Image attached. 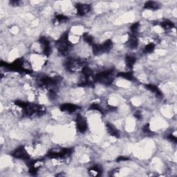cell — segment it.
<instances>
[{"label": "cell", "mask_w": 177, "mask_h": 177, "mask_svg": "<svg viewBox=\"0 0 177 177\" xmlns=\"http://www.w3.org/2000/svg\"><path fill=\"white\" fill-rule=\"evenodd\" d=\"M15 104L17 107L22 108L24 115L26 116H41L45 112L42 107L37 105H33L22 101H17Z\"/></svg>", "instance_id": "obj_1"}, {"label": "cell", "mask_w": 177, "mask_h": 177, "mask_svg": "<svg viewBox=\"0 0 177 177\" xmlns=\"http://www.w3.org/2000/svg\"><path fill=\"white\" fill-rule=\"evenodd\" d=\"M112 70H107L105 71L100 72L94 76V81L98 82L100 84H103L105 85H109L114 81Z\"/></svg>", "instance_id": "obj_2"}, {"label": "cell", "mask_w": 177, "mask_h": 177, "mask_svg": "<svg viewBox=\"0 0 177 177\" xmlns=\"http://www.w3.org/2000/svg\"><path fill=\"white\" fill-rule=\"evenodd\" d=\"M57 48L58 51L62 55H66L69 52L71 48V43L68 39L67 34H65L62 36L57 42Z\"/></svg>", "instance_id": "obj_3"}, {"label": "cell", "mask_w": 177, "mask_h": 177, "mask_svg": "<svg viewBox=\"0 0 177 177\" xmlns=\"http://www.w3.org/2000/svg\"><path fill=\"white\" fill-rule=\"evenodd\" d=\"M84 63H85L84 61L71 58L66 62V67L69 71L75 72L80 69H83V68L85 66Z\"/></svg>", "instance_id": "obj_4"}, {"label": "cell", "mask_w": 177, "mask_h": 177, "mask_svg": "<svg viewBox=\"0 0 177 177\" xmlns=\"http://www.w3.org/2000/svg\"><path fill=\"white\" fill-rule=\"evenodd\" d=\"M59 82L58 77H51L48 76H43L39 80V85L42 87H49L56 85Z\"/></svg>", "instance_id": "obj_5"}, {"label": "cell", "mask_w": 177, "mask_h": 177, "mask_svg": "<svg viewBox=\"0 0 177 177\" xmlns=\"http://www.w3.org/2000/svg\"><path fill=\"white\" fill-rule=\"evenodd\" d=\"M12 156L15 158L21 159V160L28 161L30 159L29 154L28 152L24 148V146H20V147H17L14 152H13Z\"/></svg>", "instance_id": "obj_6"}, {"label": "cell", "mask_w": 177, "mask_h": 177, "mask_svg": "<svg viewBox=\"0 0 177 177\" xmlns=\"http://www.w3.org/2000/svg\"><path fill=\"white\" fill-rule=\"evenodd\" d=\"M76 127L79 132L81 133L85 132L87 129V121L80 114L77 115L76 117Z\"/></svg>", "instance_id": "obj_7"}, {"label": "cell", "mask_w": 177, "mask_h": 177, "mask_svg": "<svg viewBox=\"0 0 177 177\" xmlns=\"http://www.w3.org/2000/svg\"><path fill=\"white\" fill-rule=\"evenodd\" d=\"M77 13L80 16H83L89 12L91 10V6L87 4H77L76 5Z\"/></svg>", "instance_id": "obj_8"}, {"label": "cell", "mask_w": 177, "mask_h": 177, "mask_svg": "<svg viewBox=\"0 0 177 177\" xmlns=\"http://www.w3.org/2000/svg\"><path fill=\"white\" fill-rule=\"evenodd\" d=\"M39 42L41 43L42 46L44 55H46V56L50 55L51 53V48L49 42H48V39L46 37H42L39 39Z\"/></svg>", "instance_id": "obj_9"}, {"label": "cell", "mask_w": 177, "mask_h": 177, "mask_svg": "<svg viewBox=\"0 0 177 177\" xmlns=\"http://www.w3.org/2000/svg\"><path fill=\"white\" fill-rule=\"evenodd\" d=\"M59 109H60L62 112H65L67 113H73L76 112V111L78 109V107L75 105H73V104L66 103L60 105Z\"/></svg>", "instance_id": "obj_10"}, {"label": "cell", "mask_w": 177, "mask_h": 177, "mask_svg": "<svg viewBox=\"0 0 177 177\" xmlns=\"http://www.w3.org/2000/svg\"><path fill=\"white\" fill-rule=\"evenodd\" d=\"M107 130L110 136L115 137V138H118L120 136V132L116 129V127H115L112 124H107Z\"/></svg>", "instance_id": "obj_11"}, {"label": "cell", "mask_w": 177, "mask_h": 177, "mask_svg": "<svg viewBox=\"0 0 177 177\" xmlns=\"http://www.w3.org/2000/svg\"><path fill=\"white\" fill-rule=\"evenodd\" d=\"M100 46L102 54H103V53H107L109 52L113 47L112 41L110 40V39H107V40L104 42L102 44H100Z\"/></svg>", "instance_id": "obj_12"}, {"label": "cell", "mask_w": 177, "mask_h": 177, "mask_svg": "<svg viewBox=\"0 0 177 177\" xmlns=\"http://www.w3.org/2000/svg\"><path fill=\"white\" fill-rule=\"evenodd\" d=\"M128 45L130 48H136L138 45V40L136 36L134 34H132L128 39Z\"/></svg>", "instance_id": "obj_13"}, {"label": "cell", "mask_w": 177, "mask_h": 177, "mask_svg": "<svg viewBox=\"0 0 177 177\" xmlns=\"http://www.w3.org/2000/svg\"><path fill=\"white\" fill-rule=\"evenodd\" d=\"M136 62V57L133 55H127L125 57V63L128 68H132L134 67V64Z\"/></svg>", "instance_id": "obj_14"}, {"label": "cell", "mask_w": 177, "mask_h": 177, "mask_svg": "<svg viewBox=\"0 0 177 177\" xmlns=\"http://www.w3.org/2000/svg\"><path fill=\"white\" fill-rule=\"evenodd\" d=\"M161 5L156 1H147L145 4V8L149 10H157L160 8Z\"/></svg>", "instance_id": "obj_15"}, {"label": "cell", "mask_w": 177, "mask_h": 177, "mask_svg": "<svg viewBox=\"0 0 177 177\" xmlns=\"http://www.w3.org/2000/svg\"><path fill=\"white\" fill-rule=\"evenodd\" d=\"M145 87L146 89L148 90L151 91L152 93H154L157 96H162V93H161V90L156 87V86L153 85H145Z\"/></svg>", "instance_id": "obj_16"}, {"label": "cell", "mask_w": 177, "mask_h": 177, "mask_svg": "<svg viewBox=\"0 0 177 177\" xmlns=\"http://www.w3.org/2000/svg\"><path fill=\"white\" fill-rule=\"evenodd\" d=\"M161 26H162L163 29L166 30H170L174 28V25L173 22L170 20H164L161 23Z\"/></svg>", "instance_id": "obj_17"}, {"label": "cell", "mask_w": 177, "mask_h": 177, "mask_svg": "<svg viewBox=\"0 0 177 177\" xmlns=\"http://www.w3.org/2000/svg\"><path fill=\"white\" fill-rule=\"evenodd\" d=\"M101 172L102 170H101L100 167H99L98 165L94 166V167H91L89 170V172L90 175L93 176H96L100 175L101 173Z\"/></svg>", "instance_id": "obj_18"}, {"label": "cell", "mask_w": 177, "mask_h": 177, "mask_svg": "<svg viewBox=\"0 0 177 177\" xmlns=\"http://www.w3.org/2000/svg\"><path fill=\"white\" fill-rule=\"evenodd\" d=\"M117 76L127 80H132L134 79V76L132 72H120Z\"/></svg>", "instance_id": "obj_19"}, {"label": "cell", "mask_w": 177, "mask_h": 177, "mask_svg": "<svg viewBox=\"0 0 177 177\" xmlns=\"http://www.w3.org/2000/svg\"><path fill=\"white\" fill-rule=\"evenodd\" d=\"M68 20V17L63 15H57L55 17V23L57 24H63Z\"/></svg>", "instance_id": "obj_20"}, {"label": "cell", "mask_w": 177, "mask_h": 177, "mask_svg": "<svg viewBox=\"0 0 177 177\" xmlns=\"http://www.w3.org/2000/svg\"><path fill=\"white\" fill-rule=\"evenodd\" d=\"M154 48H155V44L149 43L145 46V48H144L143 49V51L145 52V54H151V53L154 51Z\"/></svg>", "instance_id": "obj_21"}, {"label": "cell", "mask_w": 177, "mask_h": 177, "mask_svg": "<svg viewBox=\"0 0 177 177\" xmlns=\"http://www.w3.org/2000/svg\"><path fill=\"white\" fill-rule=\"evenodd\" d=\"M92 50L94 55H98L100 54H102L101 48H100V44H93Z\"/></svg>", "instance_id": "obj_22"}, {"label": "cell", "mask_w": 177, "mask_h": 177, "mask_svg": "<svg viewBox=\"0 0 177 177\" xmlns=\"http://www.w3.org/2000/svg\"><path fill=\"white\" fill-rule=\"evenodd\" d=\"M90 109L95 110V111H98V112H103V108L102 107V105L99 103H94L91 105Z\"/></svg>", "instance_id": "obj_23"}, {"label": "cell", "mask_w": 177, "mask_h": 177, "mask_svg": "<svg viewBox=\"0 0 177 177\" xmlns=\"http://www.w3.org/2000/svg\"><path fill=\"white\" fill-rule=\"evenodd\" d=\"M84 39H85V40L87 42L88 44H91L93 45L94 43V37H93L91 35H89V34H86L85 36H84Z\"/></svg>", "instance_id": "obj_24"}, {"label": "cell", "mask_w": 177, "mask_h": 177, "mask_svg": "<svg viewBox=\"0 0 177 177\" xmlns=\"http://www.w3.org/2000/svg\"><path fill=\"white\" fill-rule=\"evenodd\" d=\"M139 26H140V25H139V23H135L131 26L130 29H131V31L132 33V34L135 35L137 32H138V28H139Z\"/></svg>", "instance_id": "obj_25"}, {"label": "cell", "mask_w": 177, "mask_h": 177, "mask_svg": "<svg viewBox=\"0 0 177 177\" xmlns=\"http://www.w3.org/2000/svg\"><path fill=\"white\" fill-rule=\"evenodd\" d=\"M143 131L145 133V134H150L151 133V131H150V129H149V125H146L143 127Z\"/></svg>", "instance_id": "obj_26"}, {"label": "cell", "mask_w": 177, "mask_h": 177, "mask_svg": "<svg viewBox=\"0 0 177 177\" xmlns=\"http://www.w3.org/2000/svg\"><path fill=\"white\" fill-rule=\"evenodd\" d=\"M134 116L135 118L138 119V120H141V119L142 118V114H141V112H139V111H137V112L134 114Z\"/></svg>", "instance_id": "obj_27"}, {"label": "cell", "mask_w": 177, "mask_h": 177, "mask_svg": "<svg viewBox=\"0 0 177 177\" xmlns=\"http://www.w3.org/2000/svg\"><path fill=\"white\" fill-rule=\"evenodd\" d=\"M127 160H129V158H128L127 157L125 156H120L117 158V161H118V162H120V161H126Z\"/></svg>", "instance_id": "obj_28"}, {"label": "cell", "mask_w": 177, "mask_h": 177, "mask_svg": "<svg viewBox=\"0 0 177 177\" xmlns=\"http://www.w3.org/2000/svg\"><path fill=\"white\" fill-rule=\"evenodd\" d=\"M168 138H169L170 141H173V142H174V143H176V141H177V139H176V137L174 136L172 134H170V136H168Z\"/></svg>", "instance_id": "obj_29"}]
</instances>
